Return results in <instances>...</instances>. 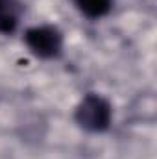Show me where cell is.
<instances>
[{"mask_svg": "<svg viewBox=\"0 0 157 159\" xmlns=\"http://www.w3.org/2000/svg\"><path fill=\"white\" fill-rule=\"evenodd\" d=\"M113 117L111 104L94 93H89L83 96V100L78 104L74 119L78 122L79 128L91 131V133H102L109 128Z\"/></svg>", "mask_w": 157, "mask_h": 159, "instance_id": "obj_1", "label": "cell"}, {"mask_svg": "<svg viewBox=\"0 0 157 159\" xmlns=\"http://www.w3.org/2000/svg\"><path fill=\"white\" fill-rule=\"evenodd\" d=\"M24 43L32 54L41 59H52L61 54L63 48V34L50 24L28 28L24 34Z\"/></svg>", "mask_w": 157, "mask_h": 159, "instance_id": "obj_2", "label": "cell"}, {"mask_svg": "<svg viewBox=\"0 0 157 159\" xmlns=\"http://www.w3.org/2000/svg\"><path fill=\"white\" fill-rule=\"evenodd\" d=\"M19 24V6L15 0H0V34L9 35Z\"/></svg>", "mask_w": 157, "mask_h": 159, "instance_id": "obj_3", "label": "cell"}, {"mask_svg": "<svg viewBox=\"0 0 157 159\" xmlns=\"http://www.w3.org/2000/svg\"><path fill=\"white\" fill-rule=\"evenodd\" d=\"M74 4L87 19H102L113 7V0H74Z\"/></svg>", "mask_w": 157, "mask_h": 159, "instance_id": "obj_4", "label": "cell"}]
</instances>
